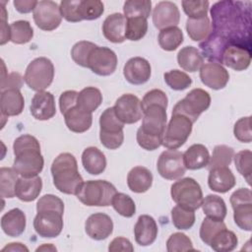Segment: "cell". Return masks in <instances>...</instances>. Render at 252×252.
Instances as JSON below:
<instances>
[{
    "label": "cell",
    "mask_w": 252,
    "mask_h": 252,
    "mask_svg": "<svg viewBox=\"0 0 252 252\" xmlns=\"http://www.w3.org/2000/svg\"><path fill=\"white\" fill-rule=\"evenodd\" d=\"M54 78V66L50 59L37 57L27 67L24 80L28 87L35 92L44 91L51 85Z\"/></svg>",
    "instance_id": "8"
},
{
    "label": "cell",
    "mask_w": 252,
    "mask_h": 252,
    "mask_svg": "<svg viewBox=\"0 0 252 252\" xmlns=\"http://www.w3.org/2000/svg\"><path fill=\"white\" fill-rule=\"evenodd\" d=\"M183 32L178 27H169L160 30L158 40L159 46L165 51L175 50L183 42Z\"/></svg>",
    "instance_id": "38"
},
{
    "label": "cell",
    "mask_w": 252,
    "mask_h": 252,
    "mask_svg": "<svg viewBox=\"0 0 252 252\" xmlns=\"http://www.w3.org/2000/svg\"><path fill=\"white\" fill-rule=\"evenodd\" d=\"M233 209V220L235 224L246 231L252 230V203L239 204Z\"/></svg>",
    "instance_id": "45"
},
{
    "label": "cell",
    "mask_w": 252,
    "mask_h": 252,
    "mask_svg": "<svg viewBox=\"0 0 252 252\" xmlns=\"http://www.w3.org/2000/svg\"><path fill=\"white\" fill-rule=\"evenodd\" d=\"M180 21V12L177 6L170 1L158 2L153 11V23L158 30L177 27Z\"/></svg>",
    "instance_id": "18"
},
{
    "label": "cell",
    "mask_w": 252,
    "mask_h": 252,
    "mask_svg": "<svg viewBox=\"0 0 252 252\" xmlns=\"http://www.w3.org/2000/svg\"><path fill=\"white\" fill-rule=\"evenodd\" d=\"M109 252H117V251H123V252H133L134 247L131 243V241L125 237L119 236L115 237L108 246Z\"/></svg>",
    "instance_id": "61"
},
{
    "label": "cell",
    "mask_w": 252,
    "mask_h": 252,
    "mask_svg": "<svg viewBox=\"0 0 252 252\" xmlns=\"http://www.w3.org/2000/svg\"><path fill=\"white\" fill-rule=\"evenodd\" d=\"M148 32V22L147 19L143 17L128 18L126 24L125 38L137 41L142 39Z\"/></svg>",
    "instance_id": "44"
},
{
    "label": "cell",
    "mask_w": 252,
    "mask_h": 252,
    "mask_svg": "<svg viewBox=\"0 0 252 252\" xmlns=\"http://www.w3.org/2000/svg\"><path fill=\"white\" fill-rule=\"evenodd\" d=\"M33 228L41 237H56L63 228V214L54 210L39 211L33 220Z\"/></svg>",
    "instance_id": "14"
},
{
    "label": "cell",
    "mask_w": 252,
    "mask_h": 252,
    "mask_svg": "<svg viewBox=\"0 0 252 252\" xmlns=\"http://www.w3.org/2000/svg\"><path fill=\"white\" fill-rule=\"evenodd\" d=\"M24 79L19 73H9L5 75V70L2 72L1 79V91L10 90V89H18L20 90L24 84Z\"/></svg>",
    "instance_id": "58"
},
{
    "label": "cell",
    "mask_w": 252,
    "mask_h": 252,
    "mask_svg": "<svg viewBox=\"0 0 252 252\" xmlns=\"http://www.w3.org/2000/svg\"><path fill=\"white\" fill-rule=\"evenodd\" d=\"M25 106V99L18 89H10L1 91L0 94V109L3 116L20 115Z\"/></svg>",
    "instance_id": "27"
},
{
    "label": "cell",
    "mask_w": 252,
    "mask_h": 252,
    "mask_svg": "<svg viewBox=\"0 0 252 252\" xmlns=\"http://www.w3.org/2000/svg\"><path fill=\"white\" fill-rule=\"evenodd\" d=\"M152 68L149 61L143 57L130 58L123 68L126 81L132 85H143L150 80Z\"/></svg>",
    "instance_id": "19"
},
{
    "label": "cell",
    "mask_w": 252,
    "mask_h": 252,
    "mask_svg": "<svg viewBox=\"0 0 252 252\" xmlns=\"http://www.w3.org/2000/svg\"><path fill=\"white\" fill-rule=\"evenodd\" d=\"M186 31L189 37L194 41L205 40L212 32V26L208 17L199 19H187Z\"/></svg>",
    "instance_id": "37"
},
{
    "label": "cell",
    "mask_w": 252,
    "mask_h": 252,
    "mask_svg": "<svg viewBox=\"0 0 252 252\" xmlns=\"http://www.w3.org/2000/svg\"><path fill=\"white\" fill-rule=\"evenodd\" d=\"M67 128L74 133H84L89 130L93 123L92 113L85 111L75 104L63 113Z\"/></svg>",
    "instance_id": "25"
},
{
    "label": "cell",
    "mask_w": 252,
    "mask_h": 252,
    "mask_svg": "<svg viewBox=\"0 0 252 252\" xmlns=\"http://www.w3.org/2000/svg\"><path fill=\"white\" fill-rule=\"evenodd\" d=\"M237 244L236 234L227 228H223L215 234L209 246L217 252H230L236 248Z\"/></svg>",
    "instance_id": "36"
},
{
    "label": "cell",
    "mask_w": 252,
    "mask_h": 252,
    "mask_svg": "<svg viewBox=\"0 0 252 252\" xmlns=\"http://www.w3.org/2000/svg\"><path fill=\"white\" fill-rule=\"evenodd\" d=\"M193 123L184 115L172 114L162 135L161 145L170 150L183 146L192 132Z\"/></svg>",
    "instance_id": "10"
},
{
    "label": "cell",
    "mask_w": 252,
    "mask_h": 252,
    "mask_svg": "<svg viewBox=\"0 0 252 252\" xmlns=\"http://www.w3.org/2000/svg\"><path fill=\"white\" fill-rule=\"evenodd\" d=\"M44 210H54L64 214V203L59 197L52 194H46L39 198L36 203V212Z\"/></svg>",
    "instance_id": "56"
},
{
    "label": "cell",
    "mask_w": 252,
    "mask_h": 252,
    "mask_svg": "<svg viewBox=\"0 0 252 252\" xmlns=\"http://www.w3.org/2000/svg\"><path fill=\"white\" fill-rule=\"evenodd\" d=\"M14 170L22 177L37 176L43 169L44 159L37 139L32 135L19 136L13 144Z\"/></svg>",
    "instance_id": "2"
},
{
    "label": "cell",
    "mask_w": 252,
    "mask_h": 252,
    "mask_svg": "<svg viewBox=\"0 0 252 252\" xmlns=\"http://www.w3.org/2000/svg\"><path fill=\"white\" fill-rule=\"evenodd\" d=\"M251 63V48L239 44H228L223 51L221 64L235 71L246 70Z\"/></svg>",
    "instance_id": "17"
},
{
    "label": "cell",
    "mask_w": 252,
    "mask_h": 252,
    "mask_svg": "<svg viewBox=\"0 0 252 252\" xmlns=\"http://www.w3.org/2000/svg\"><path fill=\"white\" fill-rule=\"evenodd\" d=\"M117 67L115 52L105 46H95L88 59V68L98 76H109Z\"/></svg>",
    "instance_id": "13"
},
{
    "label": "cell",
    "mask_w": 252,
    "mask_h": 252,
    "mask_svg": "<svg viewBox=\"0 0 252 252\" xmlns=\"http://www.w3.org/2000/svg\"><path fill=\"white\" fill-rule=\"evenodd\" d=\"M202 210L204 214L211 219L223 220L226 217L227 209L222 198L218 195H208L202 201Z\"/></svg>",
    "instance_id": "34"
},
{
    "label": "cell",
    "mask_w": 252,
    "mask_h": 252,
    "mask_svg": "<svg viewBox=\"0 0 252 252\" xmlns=\"http://www.w3.org/2000/svg\"><path fill=\"white\" fill-rule=\"evenodd\" d=\"M172 200L180 207L189 210H198L203 201V192L200 184L191 177L181 178L170 187Z\"/></svg>",
    "instance_id": "6"
},
{
    "label": "cell",
    "mask_w": 252,
    "mask_h": 252,
    "mask_svg": "<svg viewBox=\"0 0 252 252\" xmlns=\"http://www.w3.org/2000/svg\"><path fill=\"white\" fill-rule=\"evenodd\" d=\"M209 160V151L202 144H194L190 146L183 154V161L186 169L197 170L207 167Z\"/></svg>",
    "instance_id": "31"
},
{
    "label": "cell",
    "mask_w": 252,
    "mask_h": 252,
    "mask_svg": "<svg viewBox=\"0 0 252 252\" xmlns=\"http://www.w3.org/2000/svg\"><path fill=\"white\" fill-rule=\"evenodd\" d=\"M35 25L42 31L51 32L57 29L62 21L60 8L54 1H37L32 13Z\"/></svg>",
    "instance_id": "11"
},
{
    "label": "cell",
    "mask_w": 252,
    "mask_h": 252,
    "mask_svg": "<svg viewBox=\"0 0 252 252\" xmlns=\"http://www.w3.org/2000/svg\"><path fill=\"white\" fill-rule=\"evenodd\" d=\"M30 110L32 115L37 120H48L56 113L55 98L50 92L40 91L32 98Z\"/></svg>",
    "instance_id": "21"
},
{
    "label": "cell",
    "mask_w": 252,
    "mask_h": 252,
    "mask_svg": "<svg viewBox=\"0 0 252 252\" xmlns=\"http://www.w3.org/2000/svg\"><path fill=\"white\" fill-rule=\"evenodd\" d=\"M153 183L152 172L144 166L133 167L127 175V185L134 193L147 192Z\"/></svg>",
    "instance_id": "32"
},
{
    "label": "cell",
    "mask_w": 252,
    "mask_h": 252,
    "mask_svg": "<svg viewBox=\"0 0 252 252\" xmlns=\"http://www.w3.org/2000/svg\"><path fill=\"white\" fill-rule=\"evenodd\" d=\"M127 19L120 13H113L105 18L102 24L104 37L113 43H121L125 38Z\"/></svg>",
    "instance_id": "22"
},
{
    "label": "cell",
    "mask_w": 252,
    "mask_h": 252,
    "mask_svg": "<svg viewBox=\"0 0 252 252\" xmlns=\"http://www.w3.org/2000/svg\"><path fill=\"white\" fill-rule=\"evenodd\" d=\"M209 171L208 185L211 190L218 193H226L235 186V176L228 166L216 167Z\"/></svg>",
    "instance_id": "26"
},
{
    "label": "cell",
    "mask_w": 252,
    "mask_h": 252,
    "mask_svg": "<svg viewBox=\"0 0 252 252\" xmlns=\"http://www.w3.org/2000/svg\"><path fill=\"white\" fill-rule=\"evenodd\" d=\"M104 12L103 3L99 0H81L79 14L83 20L92 21L98 19Z\"/></svg>",
    "instance_id": "47"
},
{
    "label": "cell",
    "mask_w": 252,
    "mask_h": 252,
    "mask_svg": "<svg viewBox=\"0 0 252 252\" xmlns=\"http://www.w3.org/2000/svg\"><path fill=\"white\" fill-rule=\"evenodd\" d=\"M157 169L159 175L167 180H175L185 174L186 167L183 161V154L177 150L162 152L158 159Z\"/></svg>",
    "instance_id": "12"
},
{
    "label": "cell",
    "mask_w": 252,
    "mask_h": 252,
    "mask_svg": "<svg viewBox=\"0 0 252 252\" xmlns=\"http://www.w3.org/2000/svg\"><path fill=\"white\" fill-rule=\"evenodd\" d=\"M102 102L100 91L94 87L84 88L77 97V104L87 112L93 113Z\"/></svg>",
    "instance_id": "35"
},
{
    "label": "cell",
    "mask_w": 252,
    "mask_h": 252,
    "mask_svg": "<svg viewBox=\"0 0 252 252\" xmlns=\"http://www.w3.org/2000/svg\"><path fill=\"white\" fill-rule=\"evenodd\" d=\"M230 204L231 207H234L239 204L244 203H252V194L249 188H239L234 191L230 196Z\"/></svg>",
    "instance_id": "60"
},
{
    "label": "cell",
    "mask_w": 252,
    "mask_h": 252,
    "mask_svg": "<svg viewBox=\"0 0 252 252\" xmlns=\"http://www.w3.org/2000/svg\"><path fill=\"white\" fill-rule=\"evenodd\" d=\"M124 123L116 116L113 107L106 108L99 117V140L109 150L118 149L124 141Z\"/></svg>",
    "instance_id": "7"
},
{
    "label": "cell",
    "mask_w": 252,
    "mask_h": 252,
    "mask_svg": "<svg viewBox=\"0 0 252 252\" xmlns=\"http://www.w3.org/2000/svg\"><path fill=\"white\" fill-rule=\"evenodd\" d=\"M158 231L155 219L149 215H142L138 218L134 226L135 240L141 246H149L157 239Z\"/></svg>",
    "instance_id": "23"
},
{
    "label": "cell",
    "mask_w": 252,
    "mask_h": 252,
    "mask_svg": "<svg viewBox=\"0 0 252 252\" xmlns=\"http://www.w3.org/2000/svg\"><path fill=\"white\" fill-rule=\"evenodd\" d=\"M184 13L188 16L189 19H199L207 17L209 10V1L200 0V1H189L184 0L181 2Z\"/></svg>",
    "instance_id": "53"
},
{
    "label": "cell",
    "mask_w": 252,
    "mask_h": 252,
    "mask_svg": "<svg viewBox=\"0 0 252 252\" xmlns=\"http://www.w3.org/2000/svg\"><path fill=\"white\" fill-rule=\"evenodd\" d=\"M211 105V96L203 89L191 90L184 98L179 100L172 109V114L186 116L192 123L196 122L199 116Z\"/></svg>",
    "instance_id": "9"
},
{
    "label": "cell",
    "mask_w": 252,
    "mask_h": 252,
    "mask_svg": "<svg viewBox=\"0 0 252 252\" xmlns=\"http://www.w3.org/2000/svg\"><path fill=\"white\" fill-rule=\"evenodd\" d=\"M178 65L185 71L194 73L202 67L204 57L199 49L194 46H185L181 48L177 54Z\"/></svg>",
    "instance_id": "33"
},
{
    "label": "cell",
    "mask_w": 252,
    "mask_h": 252,
    "mask_svg": "<svg viewBox=\"0 0 252 252\" xmlns=\"http://www.w3.org/2000/svg\"><path fill=\"white\" fill-rule=\"evenodd\" d=\"M111 206L120 216L125 218H131L136 213L135 202L129 195L124 193L117 192L112 198Z\"/></svg>",
    "instance_id": "46"
},
{
    "label": "cell",
    "mask_w": 252,
    "mask_h": 252,
    "mask_svg": "<svg viewBox=\"0 0 252 252\" xmlns=\"http://www.w3.org/2000/svg\"><path fill=\"white\" fill-rule=\"evenodd\" d=\"M200 79L206 87L213 90H221L228 83L229 74L222 65L208 62L200 68Z\"/></svg>",
    "instance_id": "16"
},
{
    "label": "cell",
    "mask_w": 252,
    "mask_h": 252,
    "mask_svg": "<svg viewBox=\"0 0 252 252\" xmlns=\"http://www.w3.org/2000/svg\"><path fill=\"white\" fill-rule=\"evenodd\" d=\"M141 102H142L143 109L151 104H160V105H163L164 107H167L168 99L164 92L158 89H154L146 93Z\"/></svg>",
    "instance_id": "57"
},
{
    "label": "cell",
    "mask_w": 252,
    "mask_h": 252,
    "mask_svg": "<svg viewBox=\"0 0 252 252\" xmlns=\"http://www.w3.org/2000/svg\"><path fill=\"white\" fill-rule=\"evenodd\" d=\"M166 250L168 252H184L194 251L191 239L182 232L172 233L166 241Z\"/></svg>",
    "instance_id": "52"
},
{
    "label": "cell",
    "mask_w": 252,
    "mask_h": 252,
    "mask_svg": "<svg viewBox=\"0 0 252 252\" xmlns=\"http://www.w3.org/2000/svg\"><path fill=\"white\" fill-rule=\"evenodd\" d=\"M117 193L113 184L106 180H89L83 183L76 195L78 200L89 207H107Z\"/></svg>",
    "instance_id": "5"
},
{
    "label": "cell",
    "mask_w": 252,
    "mask_h": 252,
    "mask_svg": "<svg viewBox=\"0 0 252 252\" xmlns=\"http://www.w3.org/2000/svg\"><path fill=\"white\" fill-rule=\"evenodd\" d=\"M80 1L81 0H62L59 5L62 18L71 23L81 22L82 19L79 14Z\"/></svg>",
    "instance_id": "54"
},
{
    "label": "cell",
    "mask_w": 252,
    "mask_h": 252,
    "mask_svg": "<svg viewBox=\"0 0 252 252\" xmlns=\"http://www.w3.org/2000/svg\"><path fill=\"white\" fill-rule=\"evenodd\" d=\"M228 44L227 39L212 32L210 35L199 44V47L202 51V56L208 59L209 62L221 65L222 54Z\"/></svg>",
    "instance_id": "24"
},
{
    "label": "cell",
    "mask_w": 252,
    "mask_h": 252,
    "mask_svg": "<svg viewBox=\"0 0 252 252\" xmlns=\"http://www.w3.org/2000/svg\"><path fill=\"white\" fill-rule=\"evenodd\" d=\"M113 108L116 116L124 124H134L143 117L142 102L132 94H124L118 97Z\"/></svg>",
    "instance_id": "15"
},
{
    "label": "cell",
    "mask_w": 252,
    "mask_h": 252,
    "mask_svg": "<svg viewBox=\"0 0 252 252\" xmlns=\"http://www.w3.org/2000/svg\"><path fill=\"white\" fill-rule=\"evenodd\" d=\"M163 78L166 85L174 91H183L192 84V79L185 72L177 69L164 73Z\"/></svg>",
    "instance_id": "48"
},
{
    "label": "cell",
    "mask_w": 252,
    "mask_h": 252,
    "mask_svg": "<svg viewBox=\"0 0 252 252\" xmlns=\"http://www.w3.org/2000/svg\"><path fill=\"white\" fill-rule=\"evenodd\" d=\"M166 108L160 104H151L143 109L142 125L137 131L136 139L144 150L155 151L161 146L167 121Z\"/></svg>",
    "instance_id": "3"
},
{
    "label": "cell",
    "mask_w": 252,
    "mask_h": 252,
    "mask_svg": "<svg viewBox=\"0 0 252 252\" xmlns=\"http://www.w3.org/2000/svg\"><path fill=\"white\" fill-rule=\"evenodd\" d=\"M78 92L76 91H66L61 94L59 97V107L60 111L63 114L66 110L77 104V97Z\"/></svg>",
    "instance_id": "59"
},
{
    "label": "cell",
    "mask_w": 252,
    "mask_h": 252,
    "mask_svg": "<svg viewBox=\"0 0 252 252\" xmlns=\"http://www.w3.org/2000/svg\"><path fill=\"white\" fill-rule=\"evenodd\" d=\"M82 164L88 173L98 175L105 170L106 158L98 148L89 147L82 154Z\"/></svg>",
    "instance_id": "30"
},
{
    "label": "cell",
    "mask_w": 252,
    "mask_h": 252,
    "mask_svg": "<svg viewBox=\"0 0 252 252\" xmlns=\"http://www.w3.org/2000/svg\"><path fill=\"white\" fill-rule=\"evenodd\" d=\"M51 175L55 188L61 193L77 195L84 180L78 170L75 157L70 153L58 155L51 164Z\"/></svg>",
    "instance_id": "4"
},
{
    "label": "cell",
    "mask_w": 252,
    "mask_h": 252,
    "mask_svg": "<svg viewBox=\"0 0 252 252\" xmlns=\"http://www.w3.org/2000/svg\"><path fill=\"white\" fill-rule=\"evenodd\" d=\"M2 251H26L28 252L29 249L27 246H25L24 244L20 243V242H12V243H9L8 245H6Z\"/></svg>",
    "instance_id": "63"
},
{
    "label": "cell",
    "mask_w": 252,
    "mask_h": 252,
    "mask_svg": "<svg viewBox=\"0 0 252 252\" xmlns=\"http://www.w3.org/2000/svg\"><path fill=\"white\" fill-rule=\"evenodd\" d=\"M33 36V30L30 22L20 20L10 25V40L16 44H25L31 41Z\"/></svg>",
    "instance_id": "39"
},
{
    "label": "cell",
    "mask_w": 252,
    "mask_h": 252,
    "mask_svg": "<svg viewBox=\"0 0 252 252\" xmlns=\"http://www.w3.org/2000/svg\"><path fill=\"white\" fill-rule=\"evenodd\" d=\"M96 46L94 42L87 41V40H81L75 43L71 49V57L73 61L84 67L88 68V59L92 52V50Z\"/></svg>",
    "instance_id": "49"
},
{
    "label": "cell",
    "mask_w": 252,
    "mask_h": 252,
    "mask_svg": "<svg viewBox=\"0 0 252 252\" xmlns=\"http://www.w3.org/2000/svg\"><path fill=\"white\" fill-rule=\"evenodd\" d=\"M152 11V2L150 0H128L123 5V12L126 19L143 17L148 19Z\"/></svg>",
    "instance_id": "43"
},
{
    "label": "cell",
    "mask_w": 252,
    "mask_h": 252,
    "mask_svg": "<svg viewBox=\"0 0 252 252\" xmlns=\"http://www.w3.org/2000/svg\"><path fill=\"white\" fill-rule=\"evenodd\" d=\"M19 174L12 167H1L0 169V192L3 198H13L16 196L15 189L19 179Z\"/></svg>",
    "instance_id": "41"
},
{
    "label": "cell",
    "mask_w": 252,
    "mask_h": 252,
    "mask_svg": "<svg viewBox=\"0 0 252 252\" xmlns=\"http://www.w3.org/2000/svg\"><path fill=\"white\" fill-rule=\"evenodd\" d=\"M37 4V1H32V0H15L14 6L16 10L22 14H27L30 12H33L35 6Z\"/></svg>",
    "instance_id": "62"
},
{
    "label": "cell",
    "mask_w": 252,
    "mask_h": 252,
    "mask_svg": "<svg viewBox=\"0 0 252 252\" xmlns=\"http://www.w3.org/2000/svg\"><path fill=\"white\" fill-rule=\"evenodd\" d=\"M234 156V150L226 145H218L213 150V155L210 157L207 168L210 170L216 167L228 166Z\"/></svg>",
    "instance_id": "40"
},
{
    "label": "cell",
    "mask_w": 252,
    "mask_h": 252,
    "mask_svg": "<svg viewBox=\"0 0 252 252\" xmlns=\"http://www.w3.org/2000/svg\"><path fill=\"white\" fill-rule=\"evenodd\" d=\"M171 220L173 225L180 230L190 229L195 223V213L180 206H175L171 210Z\"/></svg>",
    "instance_id": "42"
},
{
    "label": "cell",
    "mask_w": 252,
    "mask_h": 252,
    "mask_svg": "<svg viewBox=\"0 0 252 252\" xmlns=\"http://www.w3.org/2000/svg\"><path fill=\"white\" fill-rule=\"evenodd\" d=\"M26 215L19 208H14L5 213L1 218V228L11 237L20 236L26 228Z\"/></svg>",
    "instance_id": "28"
},
{
    "label": "cell",
    "mask_w": 252,
    "mask_h": 252,
    "mask_svg": "<svg viewBox=\"0 0 252 252\" xmlns=\"http://www.w3.org/2000/svg\"><path fill=\"white\" fill-rule=\"evenodd\" d=\"M42 189V180L37 176L20 177L16 184V197L23 202H32L35 200Z\"/></svg>",
    "instance_id": "29"
},
{
    "label": "cell",
    "mask_w": 252,
    "mask_h": 252,
    "mask_svg": "<svg viewBox=\"0 0 252 252\" xmlns=\"http://www.w3.org/2000/svg\"><path fill=\"white\" fill-rule=\"evenodd\" d=\"M234 137L241 143H250L252 141L251 135V117H242L238 119L233 127Z\"/></svg>",
    "instance_id": "55"
},
{
    "label": "cell",
    "mask_w": 252,
    "mask_h": 252,
    "mask_svg": "<svg viewBox=\"0 0 252 252\" xmlns=\"http://www.w3.org/2000/svg\"><path fill=\"white\" fill-rule=\"evenodd\" d=\"M46 249H47V250H56V248H55L54 246H52L51 244H48V245L44 244V245L38 247V248L36 249V251H41V250H46Z\"/></svg>",
    "instance_id": "64"
},
{
    "label": "cell",
    "mask_w": 252,
    "mask_h": 252,
    "mask_svg": "<svg viewBox=\"0 0 252 252\" xmlns=\"http://www.w3.org/2000/svg\"><path fill=\"white\" fill-rule=\"evenodd\" d=\"M234 164L237 171L245 178L246 182L251 184V164L252 153L250 150H243L233 156Z\"/></svg>",
    "instance_id": "50"
},
{
    "label": "cell",
    "mask_w": 252,
    "mask_h": 252,
    "mask_svg": "<svg viewBox=\"0 0 252 252\" xmlns=\"http://www.w3.org/2000/svg\"><path fill=\"white\" fill-rule=\"evenodd\" d=\"M223 228H226L223 220H217L206 217L200 227V238L205 244L209 245L215 234Z\"/></svg>",
    "instance_id": "51"
},
{
    "label": "cell",
    "mask_w": 252,
    "mask_h": 252,
    "mask_svg": "<svg viewBox=\"0 0 252 252\" xmlns=\"http://www.w3.org/2000/svg\"><path fill=\"white\" fill-rule=\"evenodd\" d=\"M212 32L224 37L229 44L250 48L251 2L224 0L211 8Z\"/></svg>",
    "instance_id": "1"
},
{
    "label": "cell",
    "mask_w": 252,
    "mask_h": 252,
    "mask_svg": "<svg viewBox=\"0 0 252 252\" xmlns=\"http://www.w3.org/2000/svg\"><path fill=\"white\" fill-rule=\"evenodd\" d=\"M85 230L88 236L94 240L106 239L113 231V221L109 216L103 213L91 215L85 222Z\"/></svg>",
    "instance_id": "20"
}]
</instances>
